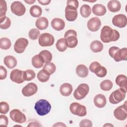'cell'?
<instances>
[{"instance_id": "1", "label": "cell", "mask_w": 127, "mask_h": 127, "mask_svg": "<svg viewBox=\"0 0 127 127\" xmlns=\"http://www.w3.org/2000/svg\"><path fill=\"white\" fill-rule=\"evenodd\" d=\"M120 38L119 32L109 26H104L101 30L100 39L104 43H109L117 41Z\"/></svg>"}, {"instance_id": "2", "label": "cell", "mask_w": 127, "mask_h": 127, "mask_svg": "<svg viewBox=\"0 0 127 127\" xmlns=\"http://www.w3.org/2000/svg\"><path fill=\"white\" fill-rule=\"evenodd\" d=\"M34 109L38 115L43 116L48 114L50 112L51 105L46 100L40 99L36 102Z\"/></svg>"}, {"instance_id": "3", "label": "cell", "mask_w": 127, "mask_h": 127, "mask_svg": "<svg viewBox=\"0 0 127 127\" xmlns=\"http://www.w3.org/2000/svg\"><path fill=\"white\" fill-rule=\"evenodd\" d=\"M64 38L66 40L67 47L69 48H75L78 44L77 33L73 29H69L66 31Z\"/></svg>"}, {"instance_id": "4", "label": "cell", "mask_w": 127, "mask_h": 127, "mask_svg": "<svg viewBox=\"0 0 127 127\" xmlns=\"http://www.w3.org/2000/svg\"><path fill=\"white\" fill-rule=\"evenodd\" d=\"M126 93L127 90L121 88L114 91L110 95V102L113 104L119 103L125 98Z\"/></svg>"}, {"instance_id": "5", "label": "cell", "mask_w": 127, "mask_h": 127, "mask_svg": "<svg viewBox=\"0 0 127 127\" xmlns=\"http://www.w3.org/2000/svg\"><path fill=\"white\" fill-rule=\"evenodd\" d=\"M89 91V87L86 83L79 84L77 88L74 90L73 96L76 100H81L85 98Z\"/></svg>"}, {"instance_id": "6", "label": "cell", "mask_w": 127, "mask_h": 127, "mask_svg": "<svg viewBox=\"0 0 127 127\" xmlns=\"http://www.w3.org/2000/svg\"><path fill=\"white\" fill-rule=\"evenodd\" d=\"M70 112L75 115L83 117L87 114L86 107L77 102H73L69 106Z\"/></svg>"}, {"instance_id": "7", "label": "cell", "mask_w": 127, "mask_h": 127, "mask_svg": "<svg viewBox=\"0 0 127 127\" xmlns=\"http://www.w3.org/2000/svg\"><path fill=\"white\" fill-rule=\"evenodd\" d=\"M54 36L48 33H44L40 35L38 40L39 44L42 47H50L54 43Z\"/></svg>"}, {"instance_id": "8", "label": "cell", "mask_w": 127, "mask_h": 127, "mask_svg": "<svg viewBox=\"0 0 127 127\" xmlns=\"http://www.w3.org/2000/svg\"><path fill=\"white\" fill-rule=\"evenodd\" d=\"M114 117L119 120L124 121L127 117V102L120 106L118 107L114 111Z\"/></svg>"}, {"instance_id": "9", "label": "cell", "mask_w": 127, "mask_h": 127, "mask_svg": "<svg viewBox=\"0 0 127 127\" xmlns=\"http://www.w3.org/2000/svg\"><path fill=\"white\" fill-rule=\"evenodd\" d=\"M9 116L13 121L18 124L23 123L26 121L25 115L19 110L17 109H14L11 110L10 112Z\"/></svg>"}, {"instance_id": "10", "label": "cell", "mask_w": 127, "mask_h": 127, "mask_svg": "<svg viewBox=\"0 0 127 127\" xmlns=\"http://www.w3.org/2000/svg\"><path fill=\"white\" fill-rule=\"evenodd\" d=\"M11 12L17 16H21L24 14L26 11V8L24 4L20 1H15L10 5Z\"/></svg>"}, {"instance_id": "11", "label": "cell", "mask_w": 127, "mask_h": 127, "mask_svg": "<svg viewBox=\"0 0 127 127\" xmlns=\"http://www.w3.org/2000/svg\"><path fill=\"white\" fill-rule=\"evenodd\" d=\"M28 45V41L24 38H18L15 41L14 45V50L15 52L18 54L23 53Z\"/></svg>"}, {"instance_id": "12", "label": "cell", "mask_w": 127, "mask_h": 127, "mask_svg": "<svg viewBox=\"0 0 127 127\" xmlns=\"http://www.w3.org/2000/svg\"><path fill=\"white\" fill-rule=\"evenodd\" d=\"M112 23L114 26L119 28H124L126 26L127 24V17L123 14L115 15L112 19Z\"/></svg>"}, {"instance_id": "13", "label": "cell", "mask_w": 127, "mask_h": 127, "mask_svg": "<svg viewBox=\"0 0 127 127\" xmlns=\"http://www.w3.org/2000/svg\"><path fill=\"white\" fill-rule=\"evenodd\" d=\"M37 90V85L33 82H30L22 88V93L25 97H30L36 94Z\"/></svg>"}, {"instance_id": "14", "label": "cell", "mask_w": 127, "mask_h": 127, "mask_svg": "<svg viewBox=\"0 0 127 127\" xmlns=\"http://www.w3.org/2000/svg\"><path fill=\"white\" fill-rule=\"evenodd\" d=\"M23 71L18 69L12 70L10 74V78L12 81L17 84L23 83L25 80L23 79Z\"/></svg>"}, {"instance_id": "15", "label": "cell", "mask_w": 127, "mask_h": 127, "mask_svg": "<svg viewBox=\"0 0 127 127\" xmlns=\"http://www.w3.org/2000/svg\"><path fill=\"white\" fill-rule=\"evenodd\" d=\"M77 10L75 7L66 5L65 8V17L68 21H74L77 17Z\"/></svg>"}, {"instance_id": "16", "label": "cell", "mask_w": 127, "mask_h": 127, "mask_svg": "<svg viewBox=\"0 0 127 127\" xmlns=\"http://www.w3.org/2000/svg\"><path fill=\"white\" fill-rule=\"evenodd\" d=\"M88 29L91 32L98 31L101 26L100 19L97 17H94L90 18L87 24Z\"/></svg>"}, {"instance_id": "17", "label": "cell", "mask_w": 127, "mask_h": 127, "mask_svg": "<svg viewBox=\"0 0 127 127\" xmlns=\"http://www.w3.org/2000/svg\"><path fill=\"white\" fill-rule=\"evenodd\" d=\"M52 27L55 30L61 31L64 29L65 27V22L61 18H55L51 22Z\"/></svg>"}, {"instance_id": "18", "label": "cell", "mask_w": 127, "mask_h": 127, "mask_svg": "<svg viewBox=\"0 0 127 127\" xmlns=\"http://www.w3.org/2000/svg\"><path fill=\"white\" fill-rule=\"evenodd\" d=\"M107 103L105 96L101 94L96 95L94 98V105L99 108H102L105 107Z\"/></svg>"}, {"instance_id": "19", "label": "cell", "mask_w": 127, "mask_h": 127, "mask_svg": "<svg viewBox=\"0 0 127 127\" xmlns=\"http://www.w3.org/2000/svg\"><path fill=\"white\" fill-rule=\"evenodd\" d=\"M127 57V49L124 48L120 49L115 54L114 59L116 62H120L122 61H126Z\"/></svg>"}, {"instance_id": "20", "label": "cell", "mask_w": 127, "mask_h": 127, "mask_svg": "<svg viewBox=\"0 0 127 127\" xmlns=\"http://www.w3.org/2000/svg\"><path fill=\"white\" fill-rule=\"evenodd\" d=\"M3 63L4 64L9 68L12 69L15 67L17 65V60L15 57L12 56H6L4 58Z\"/></svg>"}, {"instance_id": "21", "label": "cell", "mask_w": 127, "mask_h": 127, "mask_svg": "<svg viewBox=\"0 0 127 127\" xmlns=\"http://www.w3.org/2000/svg\"><path fill=\"white\" fill-rule=\"evenodd\" d=\"M72 86L68 83H64L61 85L60 87V92L64 96H69L72 91Z\"/></svg>"}, {"instance_id": "22", "label": "cell", "mask_w": 127, "mask_h": 127, "mask_svg": "<svg viewBox=\"0 0 127 127\" xmlns=\"http://www.w3.org/2000/svg\"><path fill=\"white\" fill-rule=\"evenodd\" d=\"M108 9L112 12H116L120 10L121 4L119 1L117 0H110L107 4Z\"/></svg>"}, {"instance_id": "23", "label": "cell", "mask_w": 127, "mask_h": 127, "mask_svg": "<svg viewBox=\"0 0 127 127\" xmlns=\"http://www.w3.org/2000/svg\"><path fill=\"white\" fill-rule=\"evenodd\" d=\"M49 25V21L48 19L45 17H39L35 22V25L36 27L40 30L46 29Z\"/></svg>"}, {"instance_id": "24", "label": "cell", "mask_w": 127, "mask_h": 127, "mask_svg": "<svg viewBox=\"0 0 127 127\" xmlns=\"http://www.w3.org/2000/svg\"><path fill=\"white\" fill-rule=\"evenodd\" d=\"M93 13L97 16H103L106 13V8L102 4H95L92 7Z\"/></svg>"}, {"instance_id": "25", "label": "cell", "mask_w": 127, "mask_h": 127, "mask_svg": "<svg viewBox=\"0 0 127 127\" xmlns=\"http://www.w3.org/2000/svg\"><path fill=\"white\" fill-rule=\"evenodd\" d=\"M116 83L121 88L127 90V77L126 75L123 74L118 75L116 78Z\"/></svg>"}, {"instance_id": "26", "label": "cell", "mask_w": 127, "mask_h": 127, "mask_svg": "<svg viewBox=\"0 0 127 127\" xmlns=\"http://www.w3.org/2000/svg\"><path fill=\"white\" fill-rule=\"evenodd\" d=\"M88 69L86 66L84 64H79L76 68V73L77 75L80 77H86L88 74Z\"/></svg>"}, {"instance_id": "27", "label": "cell", "mask_w": 127, "mask_h": 127, "mask_svg": "<svg viewBox=\"0 0 127 127\" xmlns=\"http://www.w3.org/2000/svg\"><path fill=\"white\" fill-rule=\"evenodd\" d=\"M31 62L33 66L37 68L42 67L44 63L43 58L39 54L35 55L32 58Z\"/></svg>"}, {"instance_id": "28", "label": "cell", "mask_w": 127, "mask_h": 127, "mask_svg": "<svg viewBox=\"0 0 127 127\" xmlns=\"http://www.w3.org/2000/svg\"><path fill=\"white\" fill-rule=\"evenodd\" d=\"M91 50L94 53H99L103 49V44L99 41L95 40L91 42L90 45Z\"/></svg>"}, {"instance_id": "29", "label": "cell", "mask_w": 127, "mask_h": 127, "mask_svg": "<svg viewBox=\"0 0 127 127\" xmlns=\"http://www.w3.org/2000/svg\"><path fill=\"white\" fill-rule=\"evenodd\" d=\"M7 10V5L6 1L3 0H0V23L3 21L6 17L5 16Z\"/></svg>"}, {"instance_id": "30", "label": "cell", "mask_w": 127, "mask_h": 127, "mask_svg": "<svg viewBox=\"0 0 127 127\" xmlns=\"http://www.w3.org/2000/svg\"><path fill=\"white\" fill-rule=\"evenodd\" d=\"M50 74L45 69H41L40 70L37 75V77L39 81L41 82H46L50 78Z\"/></svg>"}, {"instance_id": "31", "label": "cell", "mask_w": 127, "mask_h": 127, "mask_svg": "<svg viewBox=\"0 0 127 127\" xmlns=\"http://www.w3.org/2000/svg\"><path fill=\"white\" fill-rule=\"evenodd\" d=\"M56 47L57 50L61 52L65 51L67 48V45L65 39L64 38L59 39L56 43Z\"/></svg>"}, {"instance_id": "32", "label": "cell", "mask_w": 127, "mask_h": 127, "mask_svg": "<svg viewBox=\"0 0 127 127\" xmlns=\"http://www.w3.org/2000/svg\"><path fill=\"white\" fill-rule=\"evenodd\" d=\"M29 11L32 16L34 17H38L42 14V9L39 6L34 5L30 7Z\"/></svg>"}, {"instance_id": "33", "label": "cell", "mask_w": 127, "mask_h": 127, "mask_svg": "<svg viewBox=\"0 0 127 127\" xmlns=\"http://www.w3.org/2000/svg\"><path fill=\"white\" fill-rule=\"evenodd\" d=\"M81 15L84 18L89 17L91 13V8L88 4L82 5L80 8Z\"/></svg>"}, {"instance_id": "34", "label": "cell", "mask_w": 127, "mask_h": 127, "mask_svg": "<svg viewBox=\"0 0 127 127\" xmlns=\"http://www.w3.org/2000/svg\"><path fill=\"white\" fill-rule=\"evenodd\" d=\"M40 56H42V57L43 59L44 63H50V62L52 60V53L46 50H42L41 51L39 54Z\"/></svg>"}, {"instance_id": "35", "label": "cell", "mask_w": 127, "mask_h": 127, "mask_svg": "<svg viewBox=\"0 0 127 127\" xmlns=\"http://www.w3.org/2000/svg\"><path fill=\"white\" fill-rule=\"evenodd\" d=\"M11 45L9 39L6 37L1 38L0 39V48L3 50L9 49Z\"/></svg>"}, {"instance_id": "36", "label": "cell", "mask_w": 127, "mask_h": 127, "mask_svg": "<svg viewBox=\"0 0 127 127\" xmlns=\"http://www.w3.org/2000/svg\"><path fill=\"white\" fill-rule=\"evenodd\" d=\"M36 76L35 71L32 69H27L23 71V79L26 81H30L33 79Z\"/></svg>"}, {"instance_id": "37", "label": "cell", "mask_w": 127, "mask_h": 127, "mask_svg": "<svg viewBox=\"0 0 127 127\" xmlns=\"http://www.w3.org/2000/svg\"><path fill=\"white\" fill-rule=\"evenodd\" d=\"M113 82L110 80H104L102 81L100 84V86L101 89L103 91H109L113 87Z\"/></svg>"}, {"instance_id": "38", "label": "cell", "mask_w": 127, "mask_h": 127, "mask_svg": "<svg viewBox=\"0 0 127 127\" xmlns=\"http://www.w3.org/2000/svg\"><path fill=\"white\" fill-rule=\"evenodd\" d=\"M43 69L46 70L50 75H51L55 72L56 66L53 63H49L45 64Z\"/></svg>"}, {"instance_id": "39", "label": "cell", "mask_w": 127, "mask_h": 127, "mask_svg": "<svg viewBox=\"0 0 127 127\" xmlns=\"http://www.w3.org/2000/svg\"><path fill=\"white\" fill-rule=\"evenodd\" d=\"M40 32L38 29L36 28L31 29L29 31L28 33L29 38L32 40H35L39 38V37L40 36Z\"/></svg>"}, {"instance_id": "40", "label": "cell", "mask_w": 127, "mask_h": 127, "mask_svg": "<svg viewBox=\"0 0 127 127\" xmlns=\"http://www.w3.org/2000/svg\"><path fill=\"white\" fill-rule=\"evenodd\" d=\"M9 110V106L6 102H1L0 103V113L2 114H6Z\"/></svg>"}, {"instance_id": "41", "label": "cell", "mask_w": 127, "mask_h": 127, "mask_svg": "<svg viewBox=\"0 0 127 127\" xmlns=\"http://www.w3.org/2000/svg\"><path fill=\"white\" fill-rule=\"evenodd\" d=\"M107 73V71L106 68L103 66H100L98 70L96 71L95 74L99 77H105Z\"/></svg>"}, {"instance_id": "42", "label": "cell", "mask_w": 127, "mask_h": 127, "mask_svg": "<svg viewBox=\"0 0 127 127\" xmlns=\"http://www.w3.org/2000/svg\"><path fill=\"white\" fill-rule=\"evenodd\" d=\"M11 25V20L9 17H6L3 21L0 24V27L2 29H6L8 28Z\"/></svg>"}, {"instance_id": "43", "label": "cell", "mask_w": 127, "mask_h": 127, "mask_svg": "<svg viewBox=\"0 0 127 127\" xmlns=\"http://www.w3.org/2000/svg\"><path fill=\"white\" fill-rule=\"evenodd\" d=\"M100 66L101 64L98 62L95 61L91 63V64L89 65V69L92 72L95 73Z\"/></svg>"}, {"instance_id": "44", "label": "cell", "mask_w": 127, "mask_h": 127, "mask_svg": "<svg viewBox=\"0 0 127 127\" xmlns=\"http://www.w3.org/2000/svg\"><path fill=\"white\" fill-rule=\"evenodd\" d=\"M92 126V122L88 119H84L80 122L79 127H91Z\"/></svg>"}, {"instance_id": "45", "label": "cell", "mask_w": 127, "mask_h": 127, "mask_svg": "<svg viewBox=\"0 0 127 127\" xmlns=\"http://www.w3.org/2000/svg\"><path fill=\"white\" fill-rule=\"evenodd\" d=\"M7 70L2 65L0 66V79L3 80L6 77Z\"/></svg>"}, {"instance_id": "46", "label": "cell", "mask_w": 127, "mask_h": 127, "mask_svg": "<svg viewBox=\"0 0 127 127\" xmlns=\"http://www.w3.org/2000/svg\"><path fill=\"white\" fill-rule=\"evenodd\" d=\"M8 123V118L5 115H1L0 116V125L7 127Z\"/></svg>"}, {"instance_id": "47", "label": "cell", "mask_w": 127, "mask_h": 127, "mask_svg": "<svg viewBox=\"0 0 127 127\" xmlns=\"http://www.w3.org/2000/svg\"><path fill=\"white\" fill-rule=\"evenodd\" d=\"M67 5H70L77 9L79 5L78 1L77 0H68L66 1Z\"/></svg>"}, {"instance_id": "48", "label": "cell", "mask_w": 127, "mask_h": 127, "mask_svg": "<svg viewBox=\"0 0 127 127\" xmlns=\"http://www.w3.org/2000/svg\"><path fill=\"white\" fill-rule=\"evenodd\" d=\"M119 49L120 48H118V47H115V46L111 47L109 50V54L110 56V57H112V58H114V57L115 54Z\"/></svg>"}, {"instance_id": "49", "label": "cell", "mask_w": 127, "mask_h": 127, "mask_svg": "<svg viewBox=\"0 0 127 127\" xmlns=\"http://www.w3.org/2000/svg\"><path fill=\"white\" fill-rule=\"evenodd\" d=\"M38 1L39 3H40L42 5H48L51 2V1L50 0H38Z\"/></svg>"}, {"instance_id": "50", "label": "cell", "mask_w": 127, "mask_h": 127, "mask_svg": "<svg viewBox=\"0 0 127 127\" xmlns=\"http://www.w3.org/2000/svg\"><path fill=\"white\" fill-rule=\"evenodd\" d=\"M41 126L38 122H32L30 123L28 125H27V127H39Z\"/></svg>"}, {"instance_id": "51", "label": "cell", "mask_w": 127, "mask_h": 127, "mask_svg": "<svg viewBox=\"0 0 127 127\" xmlns=\"http://www.w3.org/2000/svg\"><path fill=\"white\" fill-rule=\"evenodd\" d=\"M66 127V125L61 122H58L53 125V127Z\"/></svg>"}, {"instance_id": "52", "label": "cell", "mask_w": 127, "mask_h": 127, "mask_svg": "<svg viewBox=\"0 0 127 127\" xmlns=\"http://www.w3.org/2000/svg\"><path fill=\"white\" fill-rule=\"evenodd\" d=\"M24 1L25 2H26L27 3L29 4H33L35 2V0H24Z\"/></svg>"}, {"instance_id": "53", "label": "cell", "mask_w": 127, "mask_h": 127, "mask_svg": "<svg viewBox=\"0 0 127 127\" xmlns=\"http://www.w3.org/2000/svg\"><path fill=\"white\" fill-rule=\"evenodd\" d=\"M106 126H107V127H108V126H110V127H113V125H111V124H105V125H104V127H106Z\"/></svg>"}, {"instance_id": "54", "label": "cell", "mask_w": 127, "mask_h": 127, "mask_svg": "<svg viewBox=\"0 0 127 127\" xmlns=\"http://www.w3.org/2000/svg\"><path fill=\"white\" fill-rule=\"evenodd\" d=\"M15 126H19V127H22L21 126H20V125H15V126H14V127H15Z\"/></svg>"}]
</instances>
